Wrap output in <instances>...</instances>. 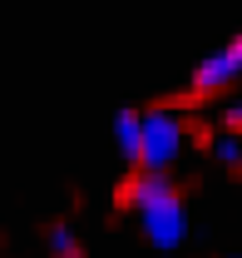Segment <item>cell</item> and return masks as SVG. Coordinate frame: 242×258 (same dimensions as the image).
<instances>
[{"instance_id":"1","label":"cell","mask_w":242,"mask_h":258,"mask_svg":"<svg viewBox=\"0 0 242 258\" xmlns=\"http://www.w3.org/2000/svg\"><path fill=\"white\" fill-rule=\"evenodd\" d=\"M183 154V124L178 114L168 109H153L144 114V154H139V169H153V174H168Z\"/></svg>"},{"instance_id":"2","label":"cell","mask_w":242,"mask_h":258,"mask_svg":"<svg viewBox=\"0 0 242 258\" xmlns=\"http://www.w3.org/2000/svg\"><path fill=\"white\" fill-rule=\"evenodd\" d=\"M139 224H144V238H149L153 248H178L183 238H188V219H183V204L178 194H163V199H153L139 209Z\"/></svg>"},{"instance_id":"3","label":"cell","mask_w":242,"mask_h":258,"mask_svg":"<svg viewBox=\"0 0 242 258\" xmlns=\"http://www.w3.org/2000/svg\"><path fill=\"white\" fill-rule=\"evenodd\" d=\"M237 75H242V35L227 40L222 50H212L208 60L193 70V90H198V95H217V90H227Z\"/></svg>"},{"instance_id":"7","label":"cell","mask_w":242,"mask_h":258,"mask_svg":"<svg viewBox=\"0 0 242 258\" xmlns=\"http://www.w3.org/2000/svg\"><path fill=\"white\" fill-rule=\"evenodd\" d=\"M227 129H242V104H232V109H227Z\"/></svg>"},{"instance_id":"5","label":"cell","mask_w":242,"mask_h":258,"mask_svg":"<svg viewBox=\"0 0 242 258\" xmlns=\"http://www.w3.org/2000/svg\"><path fill=\"white\" fill-rule=\"evenodd\" d=\"M50 258H84L79 238H74V228H64V224L50 228Z\"/></svg>"},{"instance_id":"6","label":"cell","mask_w":242,"mask_h":258,"mask_svg":"<svg viewBox=\"0 0 242 258\" xmlns=\"http://www.w3.org/2000/svg\"><path fill=\"white\" fill-rule=\"evenodd\" d=\"M212 154H217V159H222V164H242V139H237V129H232V134H222Z\"/></svg>"},{"instance_id":"4","label":"cell","mask_w":242,"mask_h":258,"mask_svg":"<svg viewBox=\"0 0 242 258\" xmlns=\"http://www.w3.org/2000/svg\"><path fill=\"white\" fill-rule=\"evenodd\" d=\"M114 134H119L124 159L139 164V154H144V114H134V109H119V119H114Z\"/></svg>"}]
</instances>
